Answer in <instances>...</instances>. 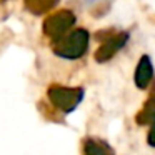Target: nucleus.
Segmentation results:
<instances>
[{"label": "nucleus", "instance_id": "f257e3e1", "mask_svg": "<svg viewBox=\"0 0 155 155\" xmlns=\"http://www.w3.org/2000/svg\"><path fill=\"white\" fill-rule=\"evenodd\" d=\"M90 37V32L85 27H74L65 35L52 40V54L62 60H78L88 52Z\"/></svg>", "mask_w": 155, "mask_h": 155}, {"label": "nucleus", "instance_id": "f03ea898", "mask_svg": "<svg viewBox=\"0 0 155 155\" xmlns=\"http://www.w3.org/2000/svg\"><path fill=\"white\" fill-rule=\"evenodd\" d=\"M85 90L82 87H64V85H50L47 90V97L55 108L64 114L74 112L84 100Z\"/></svg>", "mask_w": 155, "mask_h": 155}, {"label": "nucleus", "instance_id": "7ed1b4c3", "mask_svg": "<svg viewBox=\"0 0 155 155\" xmlns=\"http://www.w3.org/2000/svg\"><path fill=\"white\" fill-rule=\"evenodd\" d=\"M75 24H77V15L68 8H62V10H57L54 14H48L44 18L42 30H44L45 37H48L52 42L55 38L65 35L68 30H72L75 27Z\"/></svg>", "mask_w": 155, "mask_h": 155}, {"label": "nucleus", "instance_id": "20e7f679", "mask_svg": "<svg viewBox=\"0 0 155 155\" xmlns=\"http://www.w3.org/2000/svg\"><path fill=\"white\" fill-rule=\"evenodd\" d=\"M128 42H130V34H128L127 30L114 32V34H110L105 40L100 42L98 48L94 54V58L98 64H105V62L112 60L120 50H124Z\"/></svg>", "mask_w": 155, "mask_h": 155}, {"label": "nucleus", "instance_id": "39448f33", "mask_svg": "<svg viewBox=\"0 0 155 155\" xmlns=\"http://www.w3.org/2000/svg\"><path fill=\"white\" fill-rule=\"evenodd\" d=\"M153 77H155V70H153L152 58L150 55L143 54L137 62V67H135V72H134V82L138 90H147L150 87Z\"/></svg>", "mask_w": 155, "mask_h": 155}, {"label": "nucleus", "instance_id": "423d86ee", "mask_svg": "<svg viewBox=\"0 0 155 155\" xmlns=\"http://www.w3.org/2000/svg\"><path fill=\"white\" fill-rule=\"evenodd\" d=\"M82 153L84 155H115V152L102 138L87 137L82 142Z\"/></svg>", "mask_w": 155, "mask_h": 155}, {"label": "nucleus", "instance_id": "0eeeda50", "mask_svg": "<svg viewBox=\"0 0 155 155\" xmlns=\"http://www.w3.org/2000/svg\"><path fill=\"white\" fill-rule=\"evenodd\" d=\"M60 0H24V5L32 15H45L50 10H54L57 7V4Z\"/></svg>", "mask_w": 155, "mask_h": 155}, {"label": "nucleus", "instance_id": "6e6552de", "mask_svg": "<svg viewBox=\"0 0 155 155\" xmlns=\"http://www.w3.org/2000/svg\"><path fill=\"white\" fill-rule=\"evenodd\" d=\"M153 115H155V95H152V97L145 102L143 108L138 112V115L135 117V120H137L138 125H147V124L152 122Z\"/></svg>", "mask_w": 155, "mask_h": 155}, {"label": "nucleus", "instance_id": "1a4fd4ad", "mask_svg": "<svg viewBox=\"0 0 155 155\" xmlns=\"http://www.w3.org/2000/svg\"><path fill=\"white\" fill-rule=\"evenodd\" d=\"M147 143L155 148V115L150 122V130H148V135H147Z\"/></svg>", "mask_w": 155, "mask_h": 155}, {"label": "nucleus", "instance_id": "9d476101", "mask_svg": "<svg viewBox=\"0 0 155 155\" xmlns=\"http://www.w3.org/2000/svg\"><path fill=\"white\" fill-rule=\"evenodd\" d=\"M85 4L87 5H98L100 4V0H85Z\"/></svg>", "mask_w": 155, "mask_h": 155}]
</instances>
